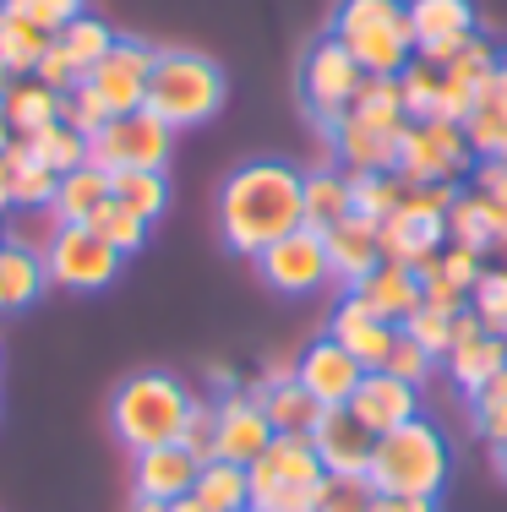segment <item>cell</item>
Wrapping results in <instances>:
<instances>
[{"label": "cell", "mask_w": 507, "mask_h": 512, "mask_svg": "<svg viewBox=\"0 0 507 512\" xmlns=\"http://www.w3.org/2000/svg\"><path fill=\"white\" fill-rule=\"evenodd\" d=\"M306 224V175L284 158H251L219 186V235L229 251L262 256Z\"/></svg>", "instance_id": "1"}, {"label": "cell", "mask_w": 507, "mask_h": 512, "mask_svg": "<svg viewBox=\"0 0 507 512\" xmlns=\"http://www.w3.org/2000/svg\"><path fill=\"white\" fill-rule=\"evenodd\" d=\"M191 414V393L175 382L169 371H137L115 387L110 398V431L120 447L148 453V447H169L180 442Z\"/></svg>", "instance_id": "2"}, {"label": "cell", "mask_w": 507, "mask_h": 512, "mask_svg": "<svg viewBox=\"0 0 507 512\" xmlns=\"http://www.w3.org/2000/svg\"><path fill=\"white\" fill-rule=\"evenodd\" d=\"M328 33L360 60L366 77H398L415 60L409 0H338Z\"/></svg>", "instance_id": "3"}, {"label": "cell", "mask_w": 507, "mask_h": 512, "mask_svg": "<svg viewBox=\"0 0 507 512\" xmlns=\"http://www.w3.org/2000/svg\"><path fill=\"white\" fill-rule=\"evenodd\" d=\"M448 436L431 420H409L398 431L377 436V453H371V485L382 496H437L448 485Z\"/></svg>", "instance_id": "4"}, {"label": "cell", "mask_w": 507, "mask_h": 512, "mask_svg": "<svg viewBox=\"0 0 507 512\" xmlns=\"http://www.w3.org/2000/svg\"><path fill=\"white\" fill-rule=\"evenodd\" d=\"M219 104H224V71L208 55L159 50L153 77H148V104L142 109H153L169 131H191L219 115Z\"/></svg>", "instance_id": "5"}, {"label": "cell", "mask_w": 507, "mask_h": 512, "mask_svg": "<svg viewBox=\"0 0 507 512\" xmlns=\"http://www.w3.org/2000/svg\"><path fill=\"white\" fill-rule=\"evenodd\" d=\"M360 82H366V71H360V60L344 50V44L333 39H317L300 60V99H306L311 120H317L322 131H333L338 120L349 115V104H355Z\"/></svg>", "instance_id": "6"}, {"label": "cell", "mask_w": 507, "mask_h": 512, "mask_svg": "<svg viewBox=\"0 0 507 512\" xmlns=\"http://www.w3.org/2000/svg\"><path fill=\"white\" fill-rule=\"evenodd\" d=\"M475 169V153L464 142V126L453 120H409L398 142V175L404 186H437V180H464Z\"/></svg>", "instance_id": "7"}, {"label": "cell", "mask_w": 507, "mask_h": 512, "mask_svg": "<svg viewBox=\"0 0 507 512\" xmlns=\"http://www.w3.org/2000/svg\"><path fill=\"white\" fill-rule=\"evenodd\" d=\"M169 148H175V131L153 109H131V115H115L99 137H88V164L110 175L115 169H164Z\"/></svg>", "instance_id": "8"}, {"label": "cell", "mask_w": 507, "mask_h": 512, "mask_svg": "<svg viewBox=\"0 0 507 512\" xmlns=\"http://www.w3.org/2000/svg\"><path fill=\"white\" fill-rule=\"evenodd\" d=\"M120 262H126V256H120L104 235H93L88 224H60L50 251H44V273H50V284L77 289V295L115 284Z\"/></svg>", "instance_id": "9"}, {"label": "cell", "mask_w": 507, "mask_h": 512, "mask_svg": "<svg viewBox=\"0 0 507 512\" xmlns=\"http://www.w3.org/2000/svg\"><path fill=\"white\" fill-rule=\"evenodd\" d=\"M262 273V284L279 289V295H311V289H322L333 278L328 267V240L317 235V229H289L284 240H273L262 256H251Z\"/></svg>", "instance_id": "10"}, {"label": "cell", "mask_w": 507, "mask_h": 512, "mask_svg": "<svg viewBox=\"0 0 507 512\" xmlns=\"http://www.w3.org/2000/svg\"><path fill=\"white\" fill-rule=\"evenodd\" d=\"M153 60H159V50H153V44H142V39H115V50L88 71L93 93L110 104V115H131V109L148 104Z\"/></svg>", "instance_id": "11"}, {"label": "cell", "mask_w": 507, "mask_h": 512, "mask_svg": "<svg viewBox=\"0 0 507 512\" xmlns=\"http://www.w3.org/2000/svg\"><path fill=\"white\" fill-rule=\"evenodd\" d=\"M360 376H366V365H360L355 355H349L338 338L322 333L317 344H306V355L295 360V382L306 387L311 398H317L322 409H344L349 398H355Z\"/></svg>", "instance_id": "12"}, {"label": "cell", "mask_w": 507, "mask_h": 512, "mask_svg": "<svg viewBox=\"0 0 507 512\" xmlns=\"http://www.w3.org/2000/svg\"><path fill=\"white\" fill-rule=\"evenodd\" d=\"M344 409L355 414L371 436H388V431H398V425L420 420V387L398 382L393 371H366L360 387H355V398H349Z\"/></svg>", "instance_id": "13"}, {"label": "cell", "mask_w": 507, "mask_h": 512, "mask_svg": "<svg viewBox=\"0 0 507 512\" xmlns=\"http://www.w3.org/2000/svg\"><path fill=\"white\" fill-rule=\"evenodd\" d=\"M273 420H268V409H262V398L251 393H224L219 398V458L229 463H257L262 453H268V442H273Z\"/></svg>", "instance_id": "14"}, {"label": "cell", "mask_w": 507, "mask_h": 512, "mask_svg": "<svg viewBox=\"0 0 507 512\" xmlns=\"http://www.w3.org/2000/svg\"><path fill=\"white\" fill-rule=\"evenodd\" d=\"M246 474H251V502H262V496L284 491V485H317L328 469H322L311 436H273L268 453L246 463Z\"/></svg>", "instance_id": "15"}, {"label": "cell", "mask_w": 507, "mask_h": 512, "mask_svg": "<svg viewBox=\"0 0 507 512\" xmlns=\"http://www.w3.org/2000/svg\"><path fill=\"white\" fill-rule=\"evenodd\" d=\"M311 447H317V458L328 474H371L377 436H371L349 409H322L317 431H311Z\"/></svg>", "instance_id": "16"}, {"label": "cell", "mask_w": 507, "mask_h": 512, "mask_svg": "<svg viewBox=\"0 0 507 512\" xmlns=\"http://www.w3.org/2000/svg\"><path fill=\"white\" fill-rule=\"evenodd\" d=\"M328 338H338V344L366 365V371H382L388 355H393L398 327L382 322V316H371L360 295H344V300H338V311H333V322H328Z\"/></svg>", "instance_id": "17"}, {"label": "cell", "mask_w": 507, "mask_h": 512, "mask_svg": "<svg viewBox=\"0 0 507 512\" xmlns=\"http://www.w3.org/2000/svg\"><path fill=\"white\" fill-rule=\"evenodd\" d=\"M328 137H333V153L344 158V169H360V175H398V142H404V131H382V126H366V120L344 115Z\"/></svg>", "instance_id": "18"}, {"label": "cell", "mask_w": 507, "mask_h": 512, "mask_svg": "<svg viewBox=\"0 0 507 512\" xmlns=\"http://www.w3.org/2000/svg\"><path fill=\"white\" fill-rule=\"evenodd\" d=\"M197 469L202 463L191 458L180 442L148 447V453H137L131 485H137V496H148V502H180V496H191V485H197Z\"/></svg>", "instance_id": "19"}, {"label": "cell", "mask_w": 507, "mask_h": 512, "mask_svg": "<svg viewBox=\"0 0 507 512\" xmlns=\"http://www.w3.org/2000/svg\"><path fill=\"white\" fill-rule=\"evenodd\" d=\"M322 240H328V267H333V278H344L349 289H355L360 278H371V273L382 267L377 224H371V218H360V213L338 218V224H333Z\"/></svg>", "instance_id": "20"}, {"label": "cell", "mask_w": 507, "mask_h": 512, "mask_svg": "<svg viewBox=\"0 0 507 512\" xmlns=\"http://www.w3.org/2000/svg\"><path fill=\"white\" fill-rule=\"evenodd\" d=\"M377 240H382V262L415 267L420 256H431V251L448 246V218L409 213V207L398 202V213H388V218L377 224Z\"/></svg>", "instance_id": "21"}, {"label": "cell", "mask_w": 507, "mask_h": 512, "mask_svg": "<svg viewBox=\"0 0 507 512\" xmlns=\"http://www.w3.org/2000/svg\"><path fill=\"white\" fill-rule=\"evenodd\" d=\"M507 229V207L497 197H486V191H458V202L448 207V246H464V251H480L491 256L497 251Z\"/></svg>", "instance_id": "22"}, {"label": "cell", "mask_w": 507, "mask_h": 512, "mask_svg": "<svg viewBox=\"0 0 507 512\" xmlns=\"http://www.w3.org/2000/svg\"><path fill=\"white\" fill-rule=\"evenodd\" d=\"M349 295H360L366 300V311L371 316H382V322H404L409 311H420V278H415V267H398V262H382L377 273L371 278H360L355 289H349Z\"/></svg>", "instance_id": "23"}, {"label": "cell", "mask_w": 507, "mask_h": 512, "mask_svg": "<svg viewBox=\"0 0 507 512\" xmlns=\"http://www.w3.org/2000/svg\"><path fill=\"white\" fill-rule=\"evenodd\" d=\"M104 202H110V169L82 164V169H71V175H60L50 213L60 218V224H88Z\"/></svg>", "instance_id": "24"}, {"label": "cell", "mask_w": 507, "mask_h": 512, "mask_svg": "<svg viewBox=\"0 0 507 512\" xmlns=\"http://www.w3.org/2000/svg\"><path fill=\"white\" fill-rule=\"evenodd\" d=\"M251 393L262 398V409H268V420H273V431H279V436H311V431H317L322 404L295 382V376H289V382H273V387L257 382Z\"/></svg>", "instance_id": "25"}, {"label": "cell", "mask_w": 507, "mask_h": 512, "mask_svg": "<svg viewBox=\"0 0 507 512\" xmlns=\"http://www.w3.org/2000/svg\"><path fill=\"white\" fill-rule=\"evenodd\" d=\"M50 273H44V256L28 246H0V311H28L44 295Z\"/></svg>", "instance_id": "26"}, {"label": "cell", "mask_w": 507, "mask_h": 512, "mask_svg": "<svg viewBox=\"0 0 507 512\" xmlns=\"http://www.w3.org/2000/svg\"><path fill=\"white\" fill-rule=\"evenodd\" d=\"M0 115H6V126L17 131V137H33V131H44L60 120V93L44 88L39 77H17L11 93L0 99Z\"/></svg>", "instance_id": "27"}, {"label": "cell", "mask_w": 507, "mask_h": 512, "mask_svg": "<svg viewBox=\"0 0 507 512\" xmlns=\"http://www.w3.org/2000/svg\"><path fill=\"white\" fill-rule=\"evenodd\" d=\"M191 496H197L208 512H246V507H251V474H246V463L208 458V463L197 469Z\"/></svg>", "instance_id": "28"}, {"label": "cell", "mask_w": 507, "mask_h": 512, "mask_svg": "<svg viewBox=\"0 0 507 512\" xmlns=\"http://www.w3.org/2000/svg\"><path fill=\"white\" fill-rule=\"evenodd\" d=\"M497 371H507V338H497V333H480L469 344L448 349V376L458 393H480Z\"/></svg>", "instance_id": "29"}, {"label": "cell", "mask_w": 507, "mask_h": 512, "mask_svg": "<svg viewBox=\"0 0 507 512\" xmlns=\"http://www.w3.org/2000/svg\"><path fill=\"white\" fill-rule=\"evenodd\" d=\"M409 28H415V50L442 39H469L475 33V6L469 0H409Z\"/></svg>", "instance_id": "30"}, {"label": "cell", "mask_w": 507, "mask_h": 512, "mask_svg": "<svg viewBox=\"0 0 507 512\" xmlns=\"http://www.w3.org/2000/svg\"><path fill=\"white\" fill-rule=\"evenodd\" d=\"M55 33H44L33 17H22L17 6H6L0 0V60H6L17 77H33V66H39V55L50 50Z\"/></svg>", "instance_id": "31"}, {"label": "cell", "mask_w": 507, "mask_h": 512, "mask_svg": "<svg viewBox=\"0 0 507 512\" xmlns=\"http://www.w3.org/2000/svg\"><path fill=\"white\" fill-rule=\"evenodd\" d=\"M355 213V197H349V175L344 169H311L306 175V229L328 235L338 218Z\"/></svg>", "instance_id": "32"}, {"label": "cell", "mask_w": 507, "mask_h": 512, "mask_svg": "<svg viewBox=\"0 0 507 512\" xmlns=\"http://www.w3.org/2000/svg\"><path fill=\"white\" fill-rule=\"evenodd\" d=\"M464 142H469V153H475V164L507 153V109H502L497 93H491V77H486V88H480L475 109L464 115Z\"/></svg>", "instance_id": "33"}, {"label": "cell", "mask_w": 507, "mask_h": 512, "mask_svg": "<svg viewBox=\"0 0 507 512\" xmlns=\"http://www.w3.org/2000/svg\"><path fill=\"white\" fill-rule=\"evenodd\" d=\"M349 115L366 120V126H382V131H404L409 126V109H404V88L398 77H366L349 104Z\"/></svg>", "instance_id": "34"}, {"label": "cell", "mask_w": 507, "mask_h": 512, "mask_svg": "<svg viewBox=\"0 0 507 512\" xmlns=\"http://www.w3.org/2000/svg\"><path fill=\"white\" fill-rule=\"evenodd\" d=\"M110 197L153 224V218L169 207V180H164V169H115V175H110Z\"/></svg>", "instance_id": "35"}, {"label": "cell", "mask_w": 507, "mask_h": 512, "mask_svg": "<svg viewBox=\"0 0 507 512\" xmlns=\"http://www.w3.org/2000/svg\"><path fill=\"white\" fill-rule=\"evenodd\" d=\"M55 44L66 50L71 66H77V77L88 82V71L115 50V33H110V22H99V17H88V11H82L77 22H66V28L55 33Z\"/></svg>", "instance_id": "36"}, {"label": "cell", "mask_w": 507, "mask_h": 512, "mask_svg": "<svg viewBox=\"0 0 507 512\" xmlns=\"http://www.w3.org/2000/svg\"><path fill=\"white\" fill-rule=\"evenodd\" d=\"M28 142V153L39 158L44 169H55V175H71V169H82L88 164V137H77L71 126H44V131H33V137H22Z\"/></svg>", "instance_id": "37"}, {"label": "cell", "mask_w": 507, "mask_h": 512, "mask_svg": "<svg viewBox=\"0 0 507 512\" xmlns=\"http://www.w3.org/2000/svg\"><path fill=\"white\" fill-rule=\"evenodd\" d=\"M349 175V197H355V213L371 218V224H382L388 213H398V202H404V175H360V169H344Z\"/></svg>", "instance_id": "38"}, {"label": "cell", "mask_w": 507, "mask_h": 512, "mask_svg": "<svg viewBox=\"0 0 507 512\" xmlns=\"http://www.w3.org/2000/svg\"><path fill=\"white\" fill-rule=\"evenodd\" d=\"M469 311L480 316L486 333L507 338V267H480L475 289H469Z\"/></svg>", "instance_id": "39"}, {"label": "cell", "mask_w": 507, "mask_h": 512, "mask_svg": "<svg viewBox=\"0 0 507 512\" xmlns=\"http://www.w3.org/2000/svg\"><path fill=\"white\" fill-rule=\"evenodd\" d=\"M88 229L93 235H104L120 256H131V251H142V240H148V218H137L131 207H120L115 197L99 207V213L88 218Z\"/></svg>", "instance_id": "40"}, {"label": "cell", "mask_w": 507, "mask_h": 512, "mask_svg": "<svg viewBox=\"0 0 507 512\" xmlns=\"http://www.w3.org/2000/svg\"><path fill=\"white\" fill-rule=\"evenodd\" d=\"M398 88H404L409 120H431L437 115V93H442V66H431V60L415 55L404 71H398Z\"/></svg>", "instance_id": "41"}, {"label": "cell", "mask_w": 507, "mask_h": 512, "mask_svg": "<svg viewBox=\"0 0 507 512\" xmlns=\"http://www.w3.org/2000/svg\"><path fill=\"white\" fill-rule=\"evenodd\" d=\"M110 104L93 93V82H77L71 93H60V126H71L77 137H99L104 126H110Z\"/></svg>", "instance_id": "42"}, {"label": "cell", "mask_w": 507, "mask_h": 512, "mask_svg": "<svg viewBox=\"0 0 507 512\" xmlns=\"http://www.w3.org/2000/svg\"><path fill=\"white\" fill-rule=\"evenodd\" d=\"M377 496L382 491L371 485V474H328L317 512H377Z\"/></svg>", "instance_id": "43"}, {"label": "cell", "mask_w": 507, "mask_h": 512, "mask_svg": "<svg viewBox=\"0 0 507 512\" xmlns=\"http://www.w3.org/2000/svg\"><path fill=\"white\" fill-rule=\"evenodd\" d=\"M398 327H404V333L415 338L426 355L448 360V349H453V311H437V306H426V300H420V311H409Z\"/></svg>", "instance_id": "44"}, {"label": "cell", "mask_w": 507, "mask_h": 512, "mask_svg": "<svg viewBox=\"0 0 507 512\" xmlns=\"http://www.w3.org/2000/svg\"><path fill=\"white\" fill-rule=\"evenodd\" d=\"M55 186H60V175H55V169H44L33 153L11 169V202L28 207V213H33V207H50L55 202Z\"/></svg>", "instance_id": "45"}, {"label": "cell", "mask_w": 507, "mask_h": 512, "mask_svg": "<svg viewBox=\"0 0 507 512\" xmlns=\"http://www.w3.org/2000/svg\"><path fill=\"white\" fill-rule=\"evenodd\" d=\"M469 414H475V431L486 442L507 436V371H497L480 393H469Z\"/></svg>", "instance_id": "46"}, {"label": "cell", "mask_w": 507, "mask_h": 512, "mask_svg": "<svg viewBox=\"0 0 507 512\" xmlns=\"http://www.w3.org/2000/svg\"><path fill=\"white\" fill-rule=\"evenodd\" d=\"M180 447H186L197 463L219 458V404H202V398H191V414H186V431H180Z\"/></svg>", "instance_id": "47"}, {"label": "cell", "mask_w": 507, "mask_h": 512, "mask_svg": "<svg viewBox=\"0 0 507 512\" xmlns=\"http://www.w3.org/2000/svg\"><path fill=\"white\" fill-rule=\"evenodd\" d=\"M382 371H393L398 382H409V387H426V376L437 371V355H426V349L415 344V338L398 327V338H393V355H388V365Z\"/></svg>", "instance_id": "48"}, {"label": "cell", "mask_w": 507, "mask_h": 512, "mask_svg": "<svg viewBox=\"0 0 507 512\" xmlns=\"http://www.w3.org/2000/svg\"><path fill=\"white\" fill-rule=\"evenodd\" d=\"M6 6H17L22 17H33L44 33H60L66 22L82 17V0H6Z\"/></svg>", "instance_id": "49"}, {"label": "cell", "mask_w": 507, "mask_h": 512, "mask_svg": "<svg viewBox=\"0 0 507 512\" xmlns=\"http://www.w3.org/2000/svg\"><path fill=\"white\" fill-rule=\"evenodd\" d=\"M33 77H39L44 88H55V93H71V88L82 82V77H77V66L66 60V50H60L55 39H50V50L39 55V66H33Z\"/></svg>", "instance_id": "50"}, {"label": "cell", "mask_w": 507, "mask_h": 512, "mask_svg": "<svg viewBox=\"0 0 507 512\" xmlns=\"http://www.w3.org/2000/svg\"><path fill=\"white\" fill-rule=\"evenodd\" d=\"M480 267H486V256H480V251H464V246H442V273H448L458 289H475Z\"/></svg>", "instance_id": "51"}, {"label": "cell", "mask_w": 507, "mask_h": 512, "mask_svg": "<svg viewBox=\"0 0 507 512\" xmlns=\"http://www.w3.org/2000/svg\"><path fill=\"white\" fill-rule=\"evenodd\" d=\"M377 512H437V496H377Z\"/></svg>", "instance_id": "52"}, {"label": "cell", "mask_w": 507, "mask_h": 512, "mask_svg": "<svg viewBox=\"0 0 507 512\" xmlns=\"http://www.w3.org/2000/svg\"><path fill=\"white\" fill-rule=\"evenodd\" d=\"M491 93L502 99V109H507V55L497 60V71H491Z\"/></svg>", "instance_id": "53"}, {"label": "cell", "mask_w": 507, "mask_h": 512, "mask_svg": "<svg viewBox=\"0 0 507 512\" xmlns=\"http://www.w3.org/2000/svg\"><path fill=\"white\" fill-rule=\"evenodd\" d=\"M491 469L507 480V436H497V442H491Z\"/></svg>", "instance_id": "54"}, {"label": "cell", "mask_w": 507, "mask_h": 512, "mask_svg": "<svg viewBox=\"0 0 507 512\" xmlns=\"http://www.w3.org/2000/svg\"><path fill=\"white\" fill-rule=\"evenodd\" d=\"M11 207V169H6V158H0V213Z\"/></svg>", "instance_id": "55"}, {"label": "cell", "mask_w": 507, "mask_h": 512, "mask_svg": "<svg viewBox=\"0 0 507 512\" xmlns=\"http://www.w3.org/2000/svg\"><path fill=\"white\" fill-rule=\"evenodd\" d=\"M169 512H208V507H202L197 496H180V502H169Z\"/></svg>", "instance_id": "56"}, {"label": "cell", "mask_w": 507, "mask_h": 512, "mask_svg": "<svg viewBox=\"0 0 507 512\" xmlns=\"http://www.w3.org/2000/svg\"><path fill=\"white\" fill-rule=\"evenodd\" d=\"M131 512H169V502H148V496H137V502H131Z\"/></svg>", "instance_id": "57"}, {"label": "cell", "mask_w": 507, "mask_h": 512, "mask_svg": "<svg viewBox=\"0 0 507 512\" xmlns=\"http://www.w3.org/2000/svg\"><path fill=\"white\" fill-rule=\"evenodd\" d=\"M11 82H17V71H11L6 60H0V99H6V93H11Z\"/></svg>", "instance_id": "58"}, {"label": "cell", "mask_w": 507, "mask_h": 512, "mask_svg": "<svg viewBox=\"0 0 507 512\" xmlns=\"http://www.w3.org/2000/svg\"><path fill=\"white\" fill-rule=\"evenodd\" d=\"M11 148V126H6V115H0V153Z\"/></svg>", "instance_id": "59"}, {"label": "cell", "mask_w": 507, "mask_h": 512, "mask_svg": "<svg viewBox=\"0 0 507 512\" xmlns=\"http://www.w3.org/2000/svg\"><path fill=\"white\" fill-rule=\"evenodd\" d=\"M497 256H502V267H507V229H502V240H497Z\"/></svg>", "instance_id": "60"}, {"label": "cell", "mask_w": 507, "mask_h": 512, "mask_svg": "<svg viewBox=\"0 0 507 512\" xmlns=\"http://www.w3.org/2000/svg\"><path fill=\"white\" fill-rule=\"evenodd\" d=\"M246 512H257V507H246Z\"/></svg>", "instance_id": "61"}]
</instances>
